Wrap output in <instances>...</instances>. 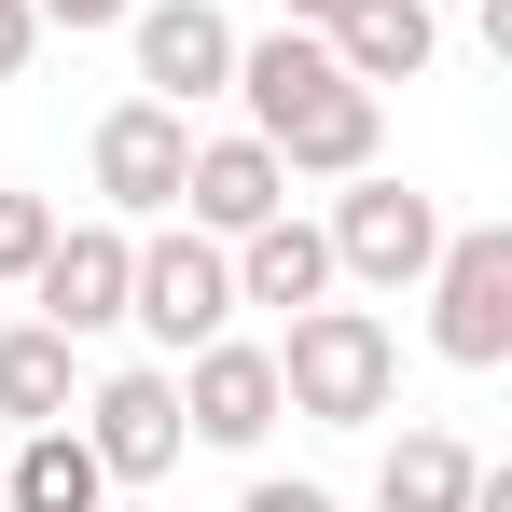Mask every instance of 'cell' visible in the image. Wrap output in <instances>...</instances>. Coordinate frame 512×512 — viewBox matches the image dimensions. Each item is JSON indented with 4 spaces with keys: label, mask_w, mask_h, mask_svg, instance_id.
Here are the masks:
<instances>
[{
    "label": "cell",
    "mask_w": 512,
    "mask_h": 512,
    "mask_svg": "<svg viewBox=\"0 0 512 512\" xmlns=\"http://www.w3.org/2000/svg\"><path fill=\"white\" fill-rule=\"evenodd\" d=\"M97 512H139V499H97Z\"/></svg>",
    "instance_id": "obj_22"
},
{
    "label": "cell",
    "mask_w": 512,
    "mask_h": 512,
    "mask_svg": "<svg viewBox=\"0 0 512 512\" xmlns=\"http://www.w3.org/2000/svg\"><path fill=\"white\" fill-rule=\"evenodd\" d=\"M180 208H194V236H250V222H277V208H291V167H277L263 139H194Z\"/></svg>",
    "instance_id": "obj_11"
},
{
    "label": "cell",
    "mask_w": 512,
    "mask_h": 512,
    "mask_svg": "<svg viewBox=\"0 0 512 512\" xmlns=\"http://www.w3.org/2000/svg\"><path fill=\"white\" fill-rule=\"evenodd\" d=\"M319 236H333V277H374V291H402V277H429V250H443V208L360 167V180H346V208L319 222Z\"/></svg>",
    "instance_id": "obj_4"
},
{
    "label": "cell",
    "mask_w": 512,
    "mask_h": 512,
    "mask_svg": "<svg viewBox=\"0 0 512 512\" xmlns=\"http://www.w3.org/2000/svg\"><path fill=\"white\" fill-rule=\"evenodd\" d=\"M28 14H42V28H125L139 0H28Z\"/></svg>",
    "instance_id": "obj_19"
},
{
    "label": "cell",
    "mask_w": 512,
    "mask_h": 512,
    "mask_svg": "<svg viewBox=\"0 0 512 512\" xmlns=\"http://www.w3.org/2000/svg\"><path fill=\"white\" fill-rule=\"evenodd\" d=\"M236 512H333V485H250Z\"/></svg>",
    "instance_id": "obj_20"
},
{
    "label": "cell",
    "mask_w": 512,
    "mask_h": 512,
    "mask_svg": "<svg viewBox=\"0 0 512 512\" xmlns=\"http://www.w3.org/2000/svg\"><path fill=\"white\" fill-rule=\"evenodd\" d=\"M125 319L194 360V346L236 319V263H222V236H153V250L125 263Z\"/></svg>",
    "instance_id": "obj_3"
},
{
    "label": "cell",
    "mask_w": 512,
    "mask_h": 512,
    "mask_svg": "<svg viewBox=\"0 0 512 512\" xmlns=\"http://www.w3.org/2000/svg\"><path fill=\"white\" fill-rule=\"evenodd\" d=\"M429 333L457 374H499L512 360V222H471L429 250Z\"/></svg>",
    "instance_id": "obj_2"
},
{
    "label": "cell",
    "mask_w": 512,
    "mask_h": 512,
    "mask_svg": "<svg viewBox=\"0 0 512 512\" xmlns=\"http://www.w3.org/2000/svg\"><path fill=\"white\" fill-rule=\"evenodd\" d=\"M0 416H14V429H56V416H70V333H56V319L0 333Z\"/></svg>",
    "instance_id": "obj_16"
},
{
    "label": "cell",
    "mask_w": 512,
    "mask_h": 512,
    "mask_svg": "<svg viewBox=\"0 0 512 512\" xmlns=\"http://www.w3.org/2000/svg\"><path fill=\"white\" fill-rule=\"evenodd\" d=\"M250 139H263L291 180H360V167H374V84L319 70V84H291V97H277Z\"/></svg>",
    "instance_id": "obj_5"
},
{
    "label": "cell",
    "mask_w": 512,
    "mask_h": 512,
    "mask_svg": "<svg viewBox=\"0 0 512 512\" xmlns=\"http://www.w3.org/2000/svg\"><path fill=\"white\" fill-rule=\"evenodd\" d=\"M222 263H236V305H319V291H333V236H319V222H291V208L250 222Z\"/></svg>",
    "instance_id": "obj_13"
},
{
    "label": "cell",
    "mask_w": 512,
    "mask_h": 512,
    "mask_svg": "<svg viewBox=\"0 0 512 512\" xmlns=\"http://www.w3.org/2000/svg\"><path fill=\"white\" fill-rule=\"evenodd\" d=\"M111 499V471H97V443L70 416L56 429H28V443H14V471H0V512H97Z\"/></svg>",
    "instance_id": "obj_14"
},
{
    "label": "cell",
    "mask_w": 512,
    "mask_h": 512,
    "mask_svg": "<svg viewBox=\"0 0 512 512\" xmlns=\"http://www.w3.org/2000/svg\"><path fill=\"white\" fill-rule=\"evenodd\" d=\"M42 250H56V208L42 194H0V277H28Z\"/></svg>",
    "instance_id": "obj_17"
},
{
    "label": "cell",
    "mask_w": 512,
    "mask_h": 512,
    "mask_svg": "<svg viewBox=\"0 0 512 512\" xmlns=\"http://www.w3.org/2000/svg\"><path fill=\"white\" fill-rule=\"evenodd\" d=\"M125 222H84V236H70V222H56V250L28 263V291H42V319H56V333L84 346V333H111V319H125Z\"/></svg>",
    "instance_id": "obj_10"
},
{
    "label": "cell",
    "mask_w": 512,
    "mask_h": 512,
    "mask_svg": "<svg viewBox=\"0 0 512 512\" xmlns=\"http://www.w3.org/2000/svg\"><path fill=\"white\" fill-rule=\"evenodd\" d=\"M180 167H194V125H180L167 97H125V111L97 125V194H111V222L180 208Z\"/></svg>",
    "instance_id": "obj_6"
},
{
    "label": "cell",
    "mask_w": 512,
    "mask_h": 512,
    "mask_svg": "<svg viewBox=\"0 0 512 512\" xmlns=\"http://www.w3.org/2000/svg\"><path fill=\"white\" fill-rule=\"evenodd\" d=\"M471 471H485V457H471L457 429H402L388 471H374V512H471Z\"/></svg>",
    "instance_id": "obj_15"
},
{
    "label": "cell",
    "mask_w": 512,
    "mask_h": 512,
    "mask_svg": "<svg viewBox=\"0 0 512 512\" xmlns=\"http://www.w3.org/2000/svg\"><path fill=\"white\" fill-rule=\"evenodd\" d=\"M84 443H97V471H111V485H153V471L180 457V374H97Z\"/></svg>",
    "instance_id": "obj_9"
},
{
    "label": "cell",
    "mask_w": 512,
    "mask_h": 512,
    "mask_svg": "<svg viewBox=\"0 0 512 512\" xmlns=\"http://www.w3.org/2000/svg\"><path fill=\"white\" fill-rule=\"evenodd\" d=\"M402 388V346L374 305H291V346H277V416H319V429H374Z\"/></svg>",
    "instance_id": "obj_1"
},
{
    "label": "cell",
    "mask_w": 512,
    "mask_h": 512,
    "mask_svg": "<svg viewBox=\"0 0 512 512\" xmlns=\"http://www.w3.org/2000/svg\"><path fill=\"white\" fill-rule=\"evenodd\" d=\"M429 14H443V0H429Z\"/></svg>",
    "instance_id": "obj_23"
},
{
    "label": "cell",
    "mask_w": 512,
    "mask_h": 512,
    "mask_svg": "<svg viewBox=\"0 0 512 512\" xmlns=\"http://www.w3.org/2000/svg\"><path fill=\"white\" fill-rule=\"evenodd\" d=\"M277 14H291V28H319V42H333V14H346V0H277Z\"/></svg>",
    "instance_id": "obj_21"
},
{
    "label": "cell",
    "mask_w": 512,
    "mask_h": 512,
    "mask_svg": "<svg viewBox=\"0 0 512 512\" xmlns=\"http://www.w3.org/2000/svg\"><path fill=\"white\" fill-rule=\"evenodd\" d=\"M180 429H194V443H222V457H250L263 429H277V346L208 333V346H194V374H180Z\"/></svg>",
    "instance_id": "obj_7"
},
{
    "label": "cell",
    "mask_w": 512,
    "mask_h": 512,
    "mask_svg": "<svg viewBox=\"0 0 512 512\" xmlns=\"http://www.w3.org/2000/svg\"><path fill=\"white\" fill-rule=\"evenodd\" d=\"M429 56H443V14H429V0H346V14H333V70L374 84V97L416 84Z\"/></svg>",
    "instance_id": "obj_12"
},
{
    "label": "cell",
    "mask_w": 512,
    "mask_h": 512,
    "mask_svg": "<svg viewBox=\"0 0 512 512\" xmlns=\"http://www.w3.org/2000/svg\"><path fill=\"white\" fill-rule=\"evenodd\" d=\"M139 84L194 111V97L236 84V28H222V0H139Z\"/></svg>",
    "instance_id": "obj_8"
},
{
    "label": "cell",
    "mask_w": 512,
    "mask_h": 512,
    "mask_svg": "<svg viewBox=\"0 0 512 512\" xmlns=\"http://www.w3.org/2000/svg\"><path fill=\"white\" fill-rule=\"evenodd\" d=\"M28 56H42V14H28V0H0V84H14Z\"/></svg>",
    "instance_id": "obj_18"
}]
</instances>
